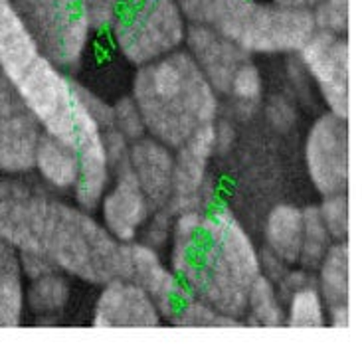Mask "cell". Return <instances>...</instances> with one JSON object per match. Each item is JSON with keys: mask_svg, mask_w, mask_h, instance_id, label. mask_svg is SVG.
I'll return each mask as SVG.
<instances>
[{"mask_svg": "<svg viewBox=\"0 0 362 350\" xmlns=\"http://www.w3.org/2000/svg\"><path fill=\"white\" fill-rule=\"evenodd\" d=\"M167 253L188 291L242 321L247 293L262 275V255L230 206L214 198L198 210L175 214Z\"/></svg>", "mask_w": 362, "mask_h": 350, "instance_id": "obj_1", "label": "cell"}, {"mask_svg": "<svg viewBox=\"0 0 362 350\" xmlns=\"http://www.w3.org/2000/svg\"><path fill=\"white\" fill-rule=\"evenodd\" d=\"M133 101L148 136L177 148L220 117L222 99L185 48L141 66L131 81Z\"/></svg>", "mask_w": 362, "mask_h": 350, "instance_id": "obj_2", "label": "cell"}, {"mask_svg": "<svg viewBox=\"0 0 362 350\" xmlns=\"http://www.w3.org/2000/svg\"><path fill=\"white\" fill-rule=\"evenodd\" d=\"M44 255L71 281L99 287L125 269V243L117 242L93 212L54 198Z\"/></svg>", "mask_w": 362, "mask_h": 350, "instance_id": "obj_3", "label": "cell"}, {"mask_svg": "<svg viewBox=\"0 0 362 350\" xmlns=\"http://www.w3.org/2000/svg\"><path fill=\"white\" fill-rule=\"evenodd\" d=\"M200 22L224 34L252 58L295 56L315 32L311 12L275 0H206Z\"/></svg>", "mask_w": 362, "mask_h": 350, "instance_id": "obj_4", "label": "cell"}, {"mask_svg": "<svg viewBox=\"0 0 362 350\" xmlns=\"http://www.w3.org/2000/svg\"><path fill=\"white\" fill-rule=\"evenodd\" d=\"M188 26L177 0H121L105 34L121 58L141 68L185 48Z\"/></svg>", "mask_w": 362, "mask_h": 350, "instance_id": "obj_5", "label": "cell"}, {"mask_svg": "<svg viewBox=\"0 0 362 350\" xmlns=\"http://www.w3.org/2000/svg\"><path fill=\"white\" fill-rule=\"evenodd\" d=\"M42 58L68 74L88 62L98 30L83 0H12Z\"/></svg>", "mask_w": 362, "mask_h": 350, "instance_id": "obj_6", "label": "cell"}, {"mask_svg": "<svg viewBox=\"0 0 362 350\" xmlns=\"http://www.w3.org/2000/svg\"><path fill=\"white\" fill-rule=\"evenodd\" d=\"M52 194L38 178L28 175H0V243L18 255H44Z\"/></svg>", "mask_w": 362, "mask_h": 350, "instance_id": "obj_7", "label": "cell"}, {"mask_svg": "<svg viewBox=\"0 0 362 350\" xmlns=\"http://www.w3.org/2000/svg\"><path fill=\"white\" fill-rule=\"evenodd\" d=\"M14 83L42 131L74 143L81 105L71 74L38 56Z\"/></svg>", "mask_w": 362, "mask_h": 350, "instance_id": "obj_8", "label": "cell"}, {"mask_svg": "<svg viewBox=\"0 0 362 350\" xmlns=\"http://www.w3.org/2000/svg\"><path fill=\"white\" fill-rule=\"evenodd\" d=\"M349 119L325 111L315 119L303 143L305 170L319 196L349 192Z\"/></svg>", "mask_w": 362, "mask_h": 350, "instance_id": "obj_9", "label": "cell"}, {"mask_svg": "<svg viewBox=\"0 0 362 350\" xmlns=\"http://www.w3.org/2000/svg\"><path fill=\"white\" fill-rule=\"evenodd\" d=\"M295 56L327 111L349 119V36L315 30Z\"/></svg>", "mask_w": 362, "mask_h": 350, "instance_id": "obj_10", "label": "cell"}, {"mask_svg": "<svg viewBox=\"0 0 362 350\" xmlns=\"http://www.w3.org/2000/svg\"><path fill=\"white\" fill-rule=\"evenodd\" d=\"M42 133L14 79L0 69V175H28Z\"/></svg>", "mask_w": 362, "mask_h": 350, "instance_id": "obj_11", "label": "cell"}, {"mask_svg": "<svg viewBox=\"0 0 362 350\" xmlns=\"http://www.w3.org/2000/svg\"><path fill=\"white\" fill-rule=\"evenodd\" d=\"M218 156L214 123L200 129L175 148L173 194L168 208L173 214L198 210L216 198L210 182V165Z\"/></svg>", "mask_w": 362, "mask_h": 350, "instance_id": "obj_12", "label": "cell"}, {"mask_svg": "<svg viewBox=\"0 0 362 350\" xmlns=\"http://www.w3.org/2000/svg\"><path fill=\"white\" fill-rule=\"evenodd\" d=\"M89 325L95 329L160 327L165 325L157 301L143 287L119 275L99 285Z\"/></svg>", "mask_w": 362, "mask_h": 350, "instance_id": "obj_13", "label": "cell"}, {"mask_svg": "<svg viewBox=\"0 0 362 350\" xmlns=\"http://www.w3.org/2000/svg\"><path fill=\"white\" fill-rule=\"evenodd\" d=\"M79 105H81V99H79ZM74 145L78 148L79 175L76 188L71 192V200L79 208L95 212L101 196L111 182L113 166H111L105 141H103V129L89 115L83 105L79 109Z\"/></svg>", "mask_w": 362, "mask_h": 350, "instance_id": "obj_14", "label": "cell"}, {"mask_svg": "<svg viewBox=\"0 0 362 350\" xmlns=\"http://www.w3.org/2000/svg\"><path fill=\"white\" fill-rule=\"evenodd\" d=\"M95 212L99 214V222L117 242L131 243L139 240L153 208L129 166L121 165L113 170L111 182Z\"/></svg>", "mask_w": 362, "mask_h": 350, "instance_id": "obj_15", "label": "cell"}, {"mask_svg": "<svg viewBox=\"0 0 362 350\" xmlns=\"http://www.w3.org/2000/svg\"><path fill=\"white\" fill-rule=\"evenodd\" d=\"M185 49L194 59L198 69L216 89L220 99L226 95L235 71L252 58L240 46H235L232 40L202 22H192L188 26Z\"/></svg>", "mask_w": 362, "mask_h": 350, "instance_id": "obj_16", "label": "cell"}, {"mask_svg": "<svg viewBox=\"0 0 362 350\" xmlns=\"http://www.w3.org/2000/svg\"><path fill=\"white\" fill-rule=\"evenodd\" d=\"M153 210L168 208L173 194L175 148L153 136H141L129 146L127 163ZM170 210V208H168Z\"/></svg>", "mask_w": 362, "mask_h": 350, "instance_id": "obj_17", "label": "cell"}, {"mask_svg": "<svg viewBox=\"0 0 362 350\" xmlns=\"http://www.w3.org/2000/svg\"><path fill=\"white\" fill-rule=\"evenodd\" d=\"M123 277L143 287L157 301L160 313L185 289V285L180 283V279L165 259V252L155 250L139 240L125 243Z\"/></svg>", "mask_w": 362, "mask_h": 350, "instance_id": "obj_18", "label": "cell"}, {"mask_svg": "<svg viewBox=\"0 0 362 350\" xmlns=\"http://www.w3.org/2000/svg\"><path fill=\"white\" fill-rule=\"evenodd\" d=\"M30 173H34L52 194L71 196L79 175L78 148L71 141L42 133Z\"/></svg>", "mask_w": 362, "mask_h": 350, "instance_id": "obj_19", "label": "cell"}, {"mask_svg": "<svg viewBox=\"0 0 362 350\" xmlns=\"http://www.w3.org/2000/svg\"><path fill=\"white\" fill-rule=\"evenodd\" d=\"M71 299V279L58 269L28 277L26 281V315L34 327H59Z\"/></svg>", "mask_w": 362, "mask_h": 350, "instance_id": "obj_20", "label": "cell"}, {"mask_svg": "<svg viewBox=\"0 0 362 350\" xmlns=\"http://www.w3.org/2000/svg\"><path fill=\"white\" fill-rule=\"evenodd\" d=\"M303 235V208L295 204H277L269 210L264 222L259 253L285 265H297Z\"/></svg>", "mask_w": 362, "mask_h": 350, "instance_id": "obj_21", "label": "cell"}, {"mask_svg": "<svg viewBox=\"0 0 362 350\" xmlns=\"http://www.w3.org/2000/svg\"><path fill=\"white\" fill-rule=\"evenodd\" d=\"M40 52L12 0H0V69L18 79Z\"/></svg>", "mask_w": 362, "mask_h": 350, "instance_id": "obj_22", "label": "cell"}, {"mask_svg": "<svg viewBox=\"0 0 362 350\" xmlns=\"http://www.w3.org/2000/svg\"><path fill=\"white\" fill-rule=\"evenodd\" d=\"M26 281L18 252L0 243V329H16L28 319Z\"/></svg>", "mask_w": 362, "mask_h": 350, "instance_id": "obj_23", "label": "cell"}, {"mask_svg": "<svg viewBox=\"0 0 362 350\" xmlns=\"http://www.w3.org/2000/svg\"><path fill=\"white\" fill-rule=\"evenodd\" d=\"M163 321L170 327H178V329H235V327H242V321L220 313L212 305L198 299L186 287L163 311Z\"/></svg>", "mask_w": 362, "mask_h": 350, "instance_id": "obj_24", "label": "cell"}, {"mask_svg": "<svg viewBox=\"0 0 362 350\" xmlns=\"http://www.w3.org/2000/svg\"><path fill=\"white\" fill-rule=\"evenodd\" d=\"M349 259H351L349 240L333 242L329 252L325 253L323 259L313 269L315 285L327 303V307L349 303V281H351Z\"/></svg>", "mask_w": 362, "mask_h": 350, "instance_id": "obj_25", "label": "cell"}, {"mask_svg": "<svg viewBox=\"0 0 362 350\" xmlns=\"http://www.w3.org/2000/svg\"><path fill=\"white\" fill-rule=\"evenodd\" d=\"M284 297L269 277H257L247 293L242 325L252 329H277L284 327Z\"/></svg>", "mask_w": 362, "mask_h": 350, "instance_id": "obj_26", "label": "cell"}, {"mask_svg": "<svg viewBox=\"0 0 362 350\" xmlns=\"http://www.w3.org/2000/svg\"><path fill=\"white\" fill-rule=\"evenodd\" d=\"M284 327L289 329H325L327 303L313 281L295 287L284 295Z\"/></svg>", "mask_w": 362, "mask_h": 350, "instance_id": "obj_27", "label": "cell"}, {"mask_svg": "<svg viewBox=\"0 0 362 350\" xmlns=\"http://www.w3.org/2000/svg\"><path fill=\"white\" fill-rule=\"evenodd\" d=\"M264 74L254 58H250L235 71L234 79L222 99H228L230 107L242 119L254 115L264 103Z\"/></svg>", "mask_w": 362, "mask_h": 350, "instance_id": "obj_28", "label": "cell"}, {"mask_svg": "<svg viewBox=\"0 0 362 350\" xmlns=\"http://www.w3.org/2000/svg\"><path fill=\"white\" fill-rule=\"evenodd\" d=\"M333 238L329 230L325 228L323 220L319 216L317 206H305L303 208V235H301V252H299V263L305 269L313 272L319 262L333 245Z\"/></svg>", "mask_w": 362, "mask_h": 350, "instance_id": "obj_29", "label": "cell"}, {"mask_svg": "<svg viewBox=\"0 0 362 350\" xmlns=\"http://www.w3.org/2000/svg\"><path fill=\"white\" fill-rule=\"evenodd\" d=\"M319 216L323 220L325 228L329 230L334 242L349 240L351 228V212H349V192H334V194L321 196V202L317 204Z\"/></svg>", "mask_w": 362, "mask_h": 350, "instance_id": "obj_30", "label": "cell"}, {"mask_svg": "<svg viewBox=\"0 0 362 350\" xmlns=\"http://www.w3.org/2000/svg\"><path fill=\"white\" fill-rule=\"evenodd\" d=\"M311 18L317 32L349 36V0H319Z\"/></svg>", "mask_w": 362, "mask_h": 350, "instance_id": "obj_31", "label": "cell"}, {"mask_svg": "<svg viewBox=\"0 0 362 350\" xmlns=\"http://www.w3.org/2000/svg\"><path fill=\"white\" fill-rule=\"evenodd\" d=\"M111 127L117 131L119 135L125 136L129 143L147 135L143 115H141L137 103L133 101L131 95L119 98L117 101L111 103Z\"/></svg>", "mask_w": 362, "mask_h": 350, "instance_id": "obj_32", "label": "cell"}, {"mask_svg": "<svg viewBox=\"0 0 362 350\" xmlns=\"http://www.w3.org/2000/svg\"><path fill=\"white\" fill-rule=\"evenodd\" d=\"M173 222H175V214L168 208L153 210L145 228L141 230L139 242L147 243V245L160 250V252H167L170 235H173Z\"/></svg>", "mask_w": 362, "mask_h": 350, "instance_id": "obj_33", "label": "cell"}, {"mask_svg": "<svg viewBox=\"0 0 362 350\" xmlns=\"http://www.w3.org/2000/svg\"><path fill=\"white\" fill-rule=\"evenodd\" d=\"M265 117H267L269 125L277 129V131H287L297 121V113H295L293 103L287 98H284V95H279V98L275 95V98L267 101V105H265Z\"/></svg>", "mask_w": 362, "mask_h": 350, "instance_id": "obj_34", "label": "cell"}, {"mask_svg": "<svg viewBox=\"0 0 362 350\" xmlns=\"http://www.w3.org/2000/svg\"><path fill=\"white\" fill-rule=\"evenodd\" d=\"M83 2H86V8H88L89 16H91V22H93V26H95L99 34V32L107 30L109 22L113 18L121 0H83Z\"/></svg>", "mask_w": 362, "mask_h": 350, "instance_id": "obj_35", "label": "cell"}, {"mask_svg": "<svg viewBox=\"0 0 362 350\" xmlns=\"http://www.w3.org/2000/svg\"><path fill=\"white\" fill-rule=\"evenodd\" d=\"M327 327L337 329V331H349L351 329V309H349V303L327 307Z\"/></svg>", "mask_w": 362, "mask_h": 350, "instance_id": "obj_36", "label": "cell"}, {"mask_svg": "<svg viewBox=\"0 0 362 350\" xmlns=\"http://www.w3.org/2000/svg\"><path fill=\"white\" fill-rule=\"evenodd\" d=\"M275 2L284 4V6H289V8L305 10V12H311L319 4V0H275Z\"/></svg>", "mask_w": 362, "mask_h": 350, "instance_id": "obj_37", "label": "cell"}]
</instances>
